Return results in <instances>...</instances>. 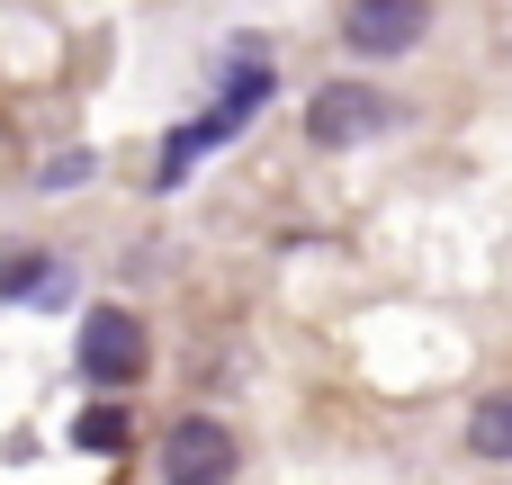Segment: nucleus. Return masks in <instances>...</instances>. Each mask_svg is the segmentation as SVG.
<instances>
[{
    "instance_id": "6e6552de",
    "label": "nucleus",
    "mask_w": 512,
    "mask_h": 485,
    "mask_svg": "<svg viewBox=\"0 0 512 485\" xmlns=\"http://www.w3.org/2000/svg\"><path fill=\"white\" fill-rule=\"evenodd\" d=\"M45 279V261H0V297H18V288H36Z\"/></svg>"
},
{
    "instance_id": "f257e3e1",
    "label": "nucleus",
    "mask_w": 512,
    "mask_h": 485,
    "mask_svg": "<svg viewBox=\"0 0 512 485\" xmlns=\"http://www.w3.org/2000/svg\"><path fill=\"white\" fill-rule=\"evenodd\" d=\"M387 117H396V99H387V90H369V81H324V90H315V108H306V135H315L324 153H351V144L387 135Z\"/></svg>"
},
{
    "instance_id": "7ed1b4c3",
    "label": "nucleus",
    "mask_w": 512,
    "mask_h": 485,
    "mask_svg": "<svg viewBox=\"0 0 512 485\" xmlns=\"http://www.w3.org/2000/svg\"><path fill=\"white\" fill-rule=\"evenodd\" d=\"M81 378L90 387H135L144 378V324L126 306H90L81 315Z\"/></svg>"
},
{
    "instance_id": "39448f33",
    "label": "nucleus",
    "mask_w": 512,
    "mask_h": 485,
    "mask_svg": "<svg viewBox=\"0 0 512 485\" xmlns=\"http://www.w3.org/2000/svg\"><path fill=\"white\" fill-rule=\"evenodd\" d=\"M468 450H477V459H504V450H512V405H504V396H477V414H468Z\"/></svg>"
},
{
    "instance_id": "423d86ee",
    "label": "nucleus",
    "mask_w": 512,
    "mask_h": 485,
    "mask_svg": "<svg viewBox=\"0 0 512 485\" xmlns=\"http://www.w3.org/2000/svg\"><path fill=\"white\" fill-rule=\"evenodd\" d=\"M81 441H90V450H117V441H126V414H81Z\"/></svg>"
},
{
    "instance_id": "0eeeda50",
    "label": "nucleus",
    "mask_w": 512,
    "mask_h": 485,
    "mask_svg": "<svg viewBox=\"0 0 512 485\" xmlns=\"http://www.w3.org/2000/svg\"><path fill=\"white\" fill-rule=\"evenodd\" d=\"M81 180H90V153H63V162L45 171V189H81Z\"/></svg>"
},
{
    "instance_id": "20e7f679",
    "label": "nucleus",
    "mask_w": 512,
    "mask_h": 485,
    "mask_svg": "<svg viewBox=\"0 0 512 485\" xmlns=\"http://www.w3.org/2000/svg\"><path fill=\"white\" fill-rule=\"evenodd\" d=\"M423 36H432V0H351V18H342V45L369 54V63L414 54Z\"/></svg>"
},
{
    "instance_id": "f03ea898",
    "label": "nucleus",
    "mask_w": 512,
    "mask_h": 485,
    "mask_svg": "<svg viewBox=\"0 0 512 485\" xmlns=\"http://www.w3.org/2000/svg\"><path fill=\"white\" fill-rule=\"evenodd\" d=\"M234 468H243V450L216 414H189L162 432V485H234Z\"/></svg>"
}]
</instances>
